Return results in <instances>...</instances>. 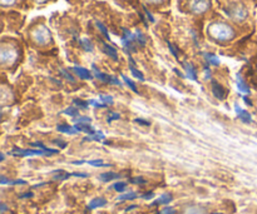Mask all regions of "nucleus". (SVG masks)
Returning <instances> with one entry per match:
<instances>
[{
  "label": "nucleus",
  "instance_id": "22",
  "mask_svg": "<svg viewBox=\"0 0 257 214\" xmlns=\"http://www.w3.org/2000/svg\"><path fill=\"white\" fill-rule=\"evenodd\" d=\"M136 198H137V193L132 192V193H125V194L119 195L117 199L120 200V202H123V200H133V199H136Z\"/></svg>",
  "mask_w": 257,
  "mask_h": 214
},
{
  "label": "nucleus",
  "instance_id": "36",
  "mask_svg": "<svg viewBox=\"0 0 257 214\" xmlns=\"http://www.w3.org/2000/svg\"><path fill=\"white\" fill-rule=\"evenodd\" d=\"M130 182L133 183V184H145L146 180L143 179V178L138 177V178H132V179H131Z\"/></svg>",
  "mask_w": 257,
  "mask_h": 214
},
{
  "label": "nucleus",
  "instance_id": "55",
  "mask_svg": "<svg viewBox=\"0 0 257 214\" xmlns=\"http://www.w3.org/2000/svg\"><path fill=\"white\" fill-rule=\"evenodd\" d=\"M213 214H220V213H213Z\"/></svg>",
  "mask_w": 257,
  "mask_h": 214
},
{
  "label": "nucleus",
  "instance_id": "30",
  "mask_svg": "<svg viewBox=\"0 0 257 214\" xmlns=\"http://www.w3.org/2000/svg\"><path fill=\"white\" fill-rule=\"evenodd\" d=\"M73 103H74V105H77L78 108H82V109H87L88 105H89V103L85 102V100H80V99H74L73 100Z\"/></svg>",
  "mask_w": 257,
  "mask_h": 214
},
{
  "label": "nucleus",
  "instance_id": "19",
  "mask_svg": "<svg viewBox=\"0 0 257 214\" xmlns=\"http://www.w3.org/2000/svg\"><path fill=\"white\" fill-rule=\"evenodd\" d=\"M172 200V195L170 194H163L161 195L160 198H158L157 200H156L155 203H153V205H157V204H168V203Z\"/></svg>",
  "mask_w": 257,
  "mask_h": 214
},
{
  "label": "nucleus",
  "instance_id": "48",
  "mask_svg": "<svg viewBox=\"0 0 257 214\" xmlns=\"http://www.w3.org/2000/svg\"><path fill=\"white\" fill-rule=\"evenodd\" d=\"M243 100H245V103H246V104H247V105H252V103L250 102V99H248L247 97H243Z\"/></svg>",
  "mask_w": 257,
  "mask_h": 214
},
{
  "label": "nucleus",
  "instance_id": "31",
  "mask_svg": "<svg viewBox=\"0 0 257 214\" xmlns=\"http://www.w3.org/2000/svg\"><path fill=\"white\" fill-rule=\"evenodd\" d=\"M73 122L75 123V124H78V123H83V124H89L90 122H92V119L88 117H78V118H74L73 119Z\"/></svg>",
  "mask_w": 257,
  "mask_h": 214
},
{
  "label": "nucleus",
  "instance_id": "25",
  "mask_svg": "<svg viewBox=\"0 0 257 214\" xmlns=\"http://www.w3.org/2000/svg\"><path fill=\"white\" fill-rule=\"evenodd\" d=\"M122 79L124 80V83H125V84H127L128 87H130L131 89L133 90V92H135V93H138V90H137V87H136V84H135V83L132 82V80L130 79V78H127V77H125V75H123V74H122Z\"/></svg>",
  "mask_w": 257,
  "mask_h": 214
},
{
  "label": "nucleus",
  "instance_id": "49",
  "mask_svg": "<svg viewBox=\"0 0 257 214\" xmlns=\"http://www.w3.org/2000/svg\"><path fill=\"white\" fill-rule=\"evenodd\" d=\"M7 209H8V208H7V205H5L4 203H2V213H4L5 210H7Z\"/></svg>",
  "mask_w": 257,
  "mask_h": 214
},
{
  "label": "nucleus",
  "instance_id": "46",
  "mask_svg": "<svg viewBox=\"0 0 257 214\" xmlns=\"http://www.w3.org/2000/svg\"><path fill=\"white\" fill-rule=\"evenodd\" d=\"M0 183H2V184H8V183H9V180H8L5 177H2L0 178Z\"/></svg>",
  "mask_w": 257,
  "mask_h": 214
},
{
  "label": "nucleus",
  "instance_id": "15",
  "mask_svg": "<svg viewBox=\"0 0 257 214\" xmlns=\"http://www.w3.org/2000/svg\"><path fill=\"white\" fill-rule=\"evenodd\" d=\"M57 129L59 130L60 133H65V134H72V135H74V134H77V133H78V130L75 129L74 127H70V125H67V124H60V125H58Z\"/></svg>",
  "mask_w": 257,
  "mask_h": 214
},
{
  "label": "nucleus",
  "instance_id": "32",
  "mask_svg": "<svg viewBox=\"0 0 257 214\" xmlns=\"http://www.w3.org/2000/svg\"><path fill=\"white\" fill-rule=\"evenodd\" d=\"M186 214H205V210L200 207H191L186 210Z\"/></svg>",
  "mask_w": 257,
  "mask_h": 214
},
{
  "label": "nucleus",
  "instance_id": "3",
  "mask_svg": "<svg viewBox=\"0 0 257 214\" xmlns=\"http://www.w3.org/2000/svg\"><path fill=\"white\" fill-rule=\"evenodd\" d=\"M10 154L15 157H32V155H47V153L42 149H19L14 148L10 150Z\"/></svg>",
  "mask_w": 257,
  "mask_h": 214
},
{
  "label": "nucleus",
  "instance_id": "21",
  "mask_svg": "<svg viewBox=\"0 0 257 214\" xmlns=\"http://www.w3.org/2000/svg\"><path fill=\"white\" fill-rule=\"evenodd\" d=\"M104 139V134H103L102 132H97L95 134H92V135H88L87 138H84V140H88V142H90V140H95V142H100V140Z\"/></svg>",
  "mask_w": 257,
  "mask_h": 214
},
{
  "label": "nucleus",
  "instance_id": "50",
  "mask_svg": "<svg viewBox=\"0 0 257 214\" xmlns=\"http://www.w3.org/2000/svg\"><path fill=\"white\" fill-rule=\"evenodd\" d=\"M147 2H150V3H153V4H157V3H161V2H163V0H147Z\"/></svg>",
  "mask_w": 257,
  "mask_h": 214
},
{
  "label": "nucleus",
  "instance_id": "6",
  "mask_svg": "<svg viewBox=\"0 0 257 214\" xmlns=\"http://www.w3.org/2000/svg\"><path fill=\"white\" fill-rule=\"evenodd\" d=\"M17 58V52L14 50V48L12 47H5V45H3L2 48V62L3 64H7V63H10L13 62V60Z\"/></svg>",
  "mask_w": 257,
  "mask_h": 214
},
{
  "label": "nucleus",
  "instance_id": "54",
  "mask_svg": "<svg viewBox=\"0 0 257 214\" xmlns=\"http://www.w3.org/2000/svg\"><path fill=\"white\" fill-rule=\"evenodd\" d=\"M38 3H44V2H47V0H37Z\"/></svg>",
  "mask_w": 257,
  "mask_h": 214
},
{
  "label": "nucleus",
  "instance_id": "2",
  "mask_svg": "<svg viewBox=\"0 0 257 214\" xmlns=\"http://www.w3.org/2000/svg\"><path fill=\"white\" fill-rule=\"evenodd\" d=\"M120 43H122L123 48H124V52L127 54L131 53L137 52V37H136V33H132L128 29H123V35L120 38Z\"/></svg>",
  "mask_w": 257,
  "mask_h": 214
},
{
  "label": "nucleus",
  "instance_id": "29",
  "mask_svg": "<svg viewBox=\"0 0 257 214\" xmlns=\"http://www.w3.org/2000/svg\"><path fill=\"white\" fill-rule=\"evenodd\" d=\"M131 72H132V74L135 75L137 79H140L141 82H145V75H143L140 70L136 69V67H131Z\"/></svg>",
  "mask_w": 257,
  "mask_h": 214
},
{
  "label": "nucleus",
  "instance_id": "33",
  "mask_svg": "<svg viewBox=\"0 0 257 214\" xmlns=\"http://www.w3.org/2000/svg\"><path fill=\"white\" fill-rule=\"evenodd\" d=\"M99 99H100V102L104 103V104H110V105H112L113 103H114V102H113V98L109 97V95H103L102 94L99 97Z\"/></svg>",
  "mask_w": 257,
  "mask_h": 214
},
{
  "label": "nucleus",
  "instance_id": "44",
  "mask_svg": "<svg viewBox=\"0 0 257 214\" xmlns=\"http://www.w3.org/2000/svg\"><path fill=\"white\" fill-rule=\"evenodd\" d=\"M135 122H136V123H138V124H142V125H147V127H148V125H150V124H151V123H150V122H145V120H143V119H136V120H135Z\"/></svg>",
  "mask_w": 257,
  "mask_h": 214
},
{
  "label": "nucleus",
  "instance_id": "14",
  "mask_svg": "<svg viewBox=\"0 0 257 214\" xmlns=\"http://www.w3.org/2000/svg\"><path fill=\"white\" fill-rule=\"evenodd\" d=\"M183 67H185L186 73H187V77L190 78V79L197 80V73H196L195 67H193L191 63H185V64H183Z\"/></svg>",
  "mask_w": 257,
  "mask_h": 214
},
{
  "label": "nucleus",
  "instance_id": "13",
  "mask_svg": "<svg viewBox=\"0 0 257 214\" xmlns=\"http://www.w3.org/2000/svg\"><path fill=\"white\" fill-rule=\"evenodd\" d=\"M105 204H107V200L104 198H94L93 200H90L88 209H97V208L104 207Z\"/></svg>",
  "mask_w": 257,
  "mask_h": 214
},
{
  "label": "nucleus",
  "instance_id": "27",
  "mask_svg": "<svg viewBox=\"0 0 257 214\" xmlns=\"http://www.w3.org/2000/svg\"><path fill=\"white\" fill-rule=\"evenodd\" d=\"M88 164L93 165V167H110L109 164H105V163L103 162V160H100V159L89 160V162H88Z\"/></svg>",
  "mask_w": 257,
  "mask_h": 214
},
{
  "label": "nucleus",
  "instance_id": "41",
  "mask_svg": "<svg viewBox=\"0 0 257 214\" xmlns=\"http://www.w3.org/2000/svg\"><path fill=\"white\" fill-rule=\"evenodd\" d=\"M15 0H2L3 7H10V5H14Z\"/></svg>",
  "mask_w": 257,
  "mask_h": 214
},
{
  "label": "nucleus",
  "instance_id": "8",
  "mask_svg": "<svg viewBox=\"0 0 257 214\" xmlns=\"http://www.w3.org/2000/svg\"><path fill=\"white\" fill-rule=\"evenodd\" d=\"M191 8L195 13H203L210 8V2L208 0H195Z\"/></svg>",
  "mask_w": 257,
  "mask_h": 214
},
{
  "label": "nucleus",
  "instance_id": "5",
  "mask_svg": "<svg viewBox=\"0 0 257 214\" xmlns=\"http://www.w3.org/2000/svg\"><path fill=\"white\" fill-rule=\"evenodd\" d=\"M92 68H93V72H94V75H95V78H97V79L102 80V82L107 83V84L120 85V82H119V80L117 79V78H114V77H110V75L105 74V73H100L99 70L97 69V67H95L94 64L92 65Z\"/></svg>",
  "mask_w": 257,
  "mask_h": 214
},
{
  "label": "nucleus",
  "instance_id": "12",
  "mask_svg": "<svg viewBox=\"0 0 257 214\" xmlns=\"http://www.w3.org/2000/svg\"><path fill=\"white\" fill-rule=\"evenodd\" d=\"M75 129L78 130V132H84L87 133V134L92 135V134H95V129L93 127H90L89 124H83V123H78V124L74 125Z\"/></svg>",
  "mask_w": 257,
  "mask_h": 214
},
{
  "label": "nucleus",
  "instance_id": "37",
  "mask_svg": "<svg viewBox=\"0 0 257 214\" xmlns=\"http://www.w3.org/2000/svg\"><path fill=\"white\" fill-rule=\"evenodd\" d=\"M120 118V115L118 114V113H110L109 115H108V122H113V120H118Z\"/></svg>",
  "mask_w": 257,
  "mask_h": 214
},
{
  "label": "nucleus",
  "instance_id": "45",
  "mask_svg": "<svg viewBox=\"0 0 257 214\" xmlns=\"http://www.w3.org/2000/svg\"><path fill=\"white\" fill-rule=\"evenodd\" d=\"M153 197H155V194H153V193H147V194L142 195L143 199H152Z\"/></svg>",
  "mask_w": 257,
  "mask_h": 214
},
{
  "label": "nucleus",
  "instance_id": "26",
  "mask_svg": "<svg viewBox=\"0 0 257 214\" xmlns=\"http://www.w3.org/2000/svg\"><path fill=\"white\" fill-rule=\"evenodd\" d=\"M113 189L114 190H117V192H124L125 190V188H127V184H125L124 182H118V183H115V184H113Z\"/></svg>",
  "mask_w": 257,
  "mask_h": 214
},
{
  "label": "nucleus",
  "instance_id": "1",
  "mask_svg": "<svg viewBox=\"0 0 257 214\" xmlns=\"http://www.w3.org/2000/svg\"><path fill=\"white\" fill-rule=\"evenodd\" d=\"M208 34L217 42H227L235 37V32L232 28L226 23L216 22L208 27Z\"/></svg>",
  "mask_w": 257,
  "mask_h": 214
},
{
  "label": "nucleus",
  "instance_id": "28",
  "mask_svg": "<svg viewBox=\"0 0 257 214\" xmlns=\"http://www.w3.org/2000/svg\"><path fill=\"white\" fill-rule=\"evenodd\" d=\"M63 114L69 115V117H74L75 118L78 115V110L75 109V108L69 107V108H67V109H65V110H63Z\"/></svg>",
  "mask_w": 257,
  "mask_h": 214
},
{
  "label": "nucleus",
  "instance_id": "24",
  "mask_svg": "<svg viewBox=\"0 0 257 214\" xmlns=\"http://www.w3.org/2000/svg\"><path fill=\"white\" fill-rule=\"evenodd\" d=\"M136 37H137V42H138V45H140V47H145L146 45V37L145 35H143V33L141 32V30H137V32H136Z\"/></svg>",
  "mask_w": 257,
  "mask_h": 214
},
{
  "label": "nucleus",
  "instance_id": "9",
  "mask_svg": "<svg viewBox=\"0 0 257 214\" xmlns=\"http://www.w3.org/2000/svg\"><path fill=\"white\" fill-rule=\"evenodd\" d=\"M73 72L75 73V74L78 75V77L80 78V79H84V80H90L93 78L92 73L89 72V70H87L85 68H82V67H73L72 69Z\"/></svg>",
  "mask_w": 257,
  "mask_h": 214
},
{
  "label": "nucleus",
  "instance_id": "38",
  "mask_svg": "<svg viewBox=\"0 0 257 214\" xmlns=\"http://www.w3.org/2000/svg\"><path fill=\"white\" fill-rule=\"evenodd\" d=\"M9 185H18V184H27V182L23 179H17V180H9V183H8Z\"/></svg>",
  "mask_w": 257,
  "mask_h": 214
},
{
  "label": "nucleus",
  "instance_id": "4",
  "mask_svg": "<svg viewBox=\"0 0 257 214\" xmlns=\"http://www.w3.org/2000/svg\"><path fill=\"white\" fill-rule=\"evenodd\" d=\"M33 38H34V40L37 43H39V44H47L48 42L50 40V33L49 30L47 29L45 27H40L39 29H37L34 32V34H33Z\"/></svg>",
  "mask_w": 257,
  "mask_h": 214
},
{
  "label": "nucleus",
  "instance_id": "11",
  "mask_svg": "<svg viewBox=\"0 0 257 214\" xmlns=\"http://www.w3.org/2000/svg\"><path fill=\"white\" fill-rule=\"evenodd\" d=\"M235 109H236V114L238 115V118H240V119L242 120V122H245V123H251V122H252V118H251V115L248 114V113L246 112V110L241 109V108L238 107V105H235Z\"/></svg>",
  "mask_w": 257,
  "mask_h": 214
},
{
  "label": "nucleus",
  "instance_id": "10",
  "mask_svg": "<svg viewBox=\"0 0 257 214\" xmlns=\"http://www.w3.org/2000/svg\"><path fill=\"white\" fill-rule=\"evenodd\" d=\"M102 47H103V52H104L108 57L112 58L113 60H118V53L112 45L107 44V43H102Z\"/></svg>",
  "mask_w": 257,
  "mask_h": 214
},
{
  "label": "nucleus",
  "instance_id": "34",
  "mask_svg": "<svg viewBox=\"0 0 257 214\" xmlns=\"http://www.w3.org/2000/svg\"><path fill=\"white\" fill-rule=\"evenodd\" d=\"M88 103H89V105H92V107H95V108H105L107 107V104H104V103H98L97 100H88Z\"/></svg>",
  "mask_w": 257,
  "mask_h": 214
},
{
  "label": "nucleus",
  "instance_id": "35",
  "mask_svg": "<svg viewBox=\"0 0 257 214\" xmlns=\"http://www.w3.org/2000/svg\"><path fill=\"white\" fill-rule=\"evenodd\" d=\"M60 74H62L64 78H67L68 80H70V82H74V78L72 77V74H69V73H68V70L62 69L60 70Z\"/></svg>",
  "mask_w": 257,
  "mask_h": 214
},
{
  "label": "nucleus",
  "instance_id": "43",
  "mask_svg": "<svg viewBox=\"0 0 257 214\" xmlns=\"http://www.w3.org/2000/svg\"><path fill=\"white\" fill-rule=\"evenodd\" d=\"M73 177H80V178H87L88 175L85 173H72Z\"/></svg>",
  "mask_w": 257,
  "mask_h": 214
},
{
  "label": "nucleus",
  "instance_id": "23",
  "mask_svg": "<svg viewBox=\"0 0 257 214\" xmlns=\"http://www.w3.org/2000/svg\"><path fill=\"white\" fill-rule=\"evenodd\" d=\"M95 25H97V28L98 29L100 30V32H102V34L104 35L105 37V39H108V40H110V38H109V34H108V30H107V28L104 27V24H103V23H100V22H95Z\"/></svg>",
  "mask_w": 257,
  "mask_h": 214
},
{
  "label": "nucleus",
  "instance_id": "17",
  "mask_svg": "<svg viewBox=\"0 0 257 214\" xmlns=\"http://www.w3.org/2000/svg\"><path fill=\"white\" fill-rule=\"evenodd\" d=\"M237 87H238V89H240V92L245 93V94H248V93L251 92L250 88H248V85L243 82V79L240 77V75H237Z\"/></svg>",
  "mask_w": 257,
  "mask_h": 214
},
{
  "label": "nucleus",
  "instance_id": "42",
  "mask_svg": "<svg viewBox=\"0 0 257 214\" xmlns=\"http://www.w3.org/2000/svg\"><path fill=\"white\" fill-rule=\"evenodd\" d=\"M143 10H145L146 15H147V18H148V19H150V22H152V23L155 22V18H153V15L151 14L150 12H148V9H147V8H146V7H143Z\"/></svg>",
  "mask_w": 257,
  "mask_h": 214
},
{
  "label": "nucleus",
  "instance_id": "51",
  "mask_svg": "<svg viewBox=\"0 0 257 214\" xmlns=\"http://www.w3.org/2000/svg\"><path fill=\"white\" fill-rule=\"evenodd\" d=\"M83 163H84V160H79V162H73V164L79 165V164H83Z\"/></svg>",
  "mask_w": 257,
  "mask_h": 214
},
{
  "label": "nucleus",
  "instance_id": "20",
  "mask_svg": "<svg viewBox=\"0 0 257 214\" xmlns=\"http://www.w3.org/2000/svg\"><path fill=\"white\" fill-rule=\"evenodd\" d=\"M79 44H80V47H82L83 49L85 50V52H93V44H92V42H90V40L80 39Z\"/></svg>",
  "mask_w": 257,
  "mask_h": 214
},
{
  "label": "nucleus",
  "instance_id": "47",
  "mask_svg": "<svg viewBox=\"0 0 257 214\" xmlns=\"http://www.w3.org/2000/svg\"><path fill=\"white\" fill-rule=\"evenodd\" d=\"M33 197V193H25V194L20 195V198H30Z\"/></svg>",
  "mask_w": 257,
  "mask_h": 214
},
{
  "label": "nucleus",
  "instance_id": "18",
  "mask_svg": "<svg viewBox=\"0 0 257 214\" xmlns=\"http://www.w3.org/2000/svg\"><path fill=\"white\" fill-rule=\"evenodd\" d=\"M205 55L206 60H207L208 64L211 65H220V59H218V57H216L215 54H210V53H206Z\"/></svg>",
  "mask_w": 257,
  "mask_h": 214
},
{
  "label": "nucleus",
  "instance_id": "7",
  "mask_svg": "<svg viewBox=\"0 0 257 214\" xmlns=\"http://www.w3.org/2000/svg\"><path fill=\"white\" fill-rule=\"evenodd\" d=\"M211 85H212L213 95H215V97L217 98V99H220V100L225 99V98H226L225 88H223L221 84H218L216 80H212V82H211Z\"/></svg>",
  "mask_w": 257,
  "mask_h": 214
},
{
  "label": "nucleus",
  "instance_id": "53",
  "mask_svg": "<svg viewBox=\"0 0 257 214\" xmlns=\"http://www.w3.org/2000/svg\"><path fill=\"white\" fill-rule=\"evenodd\" d=\"M4 157H5V155L2 153V157H0V160H4Z\"/></svg>",
  "mask_w": 257,
  "mask_h": 214
},
{
  "label": "nucleus",
  "instance_id": "16",
  "mask_svg": "<svg viewBox=\"0 0 257 214\" xmlns=\"http://www.w3.org/2000/svg\"><path fill=\"white\" fill-rule=\"evenodd\" d=\"M119 177H120V175L117 174V173L107 172V173H102V174L99 175V179L102 180V182H110V180L118 179Z\"/></svg>",
  "mask_w": 257,
  "mask_h": 214
},
{
  "label": "nucleus",
  "instance_id": "40",
  "mask_svg": "<svg viewBox=\"0 0 257 214\" xmlns=\"http://www.w3.org/2000/svg\"><path fill=\"white\" fill-rule=\"evenodd\" d=\"M168 48H170V50H171V53H172V54H173V57H175L176 59H178V53L176 52L175 47H173V45L171 44V43H168Z\"/></svg>",
  "mask_w": 257,
  "mask_h": 214
},
{
  "label": "nucleus",
  "instance_id": "52",
  "mask_svg": "<svg viewBox=\"0 0 257 214\" xmlns=\"http://www.w3.org/2000/svg\"><path fill=\"white\" fill-rule=\"evenodd\" d=\"M135 208H137V205H131V207L127 208V209H125V210H127V212H130L131 209H135Z\"/></svg>",
  "mask_w": 257,
  "mask_h": 214
},
{
  "label": "nucleus",
  "instance_id": "39",
  "mask_svg": "<svg viewBox=\"0 0 257 214\" xmlns=\"http://www.w3.org/2000/svg\"><path fill=\"white\" fill-rule=\"evenodd\" d=\"M161 213H162V214H175L176 210L173 209V208H171V207H166L165 209L161 210Z\"/></svg>",
  "mask_w": 257,
  "mask_h": 214
}]
</instances>
